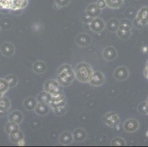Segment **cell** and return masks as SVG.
I'll return each instance as SVG.
<instances>
[{
  "label": "cell",
  "mask_w": 148,
  "mask_h": 147,
  "mask_svg": "<svg viewBox=\"0 0 148 147\" xmlns=\"http://www.w3.org/2000/svg\"><path fill=\"white\" fill-rule=\"evenodd\" d=\"M93 70L91 66L86 63H81L75 68V75L79 81L86 83L89 82L93 76Z\"/></svg>",
  "instance_id": "6da1fadb"
},
{
  "label": "cell",
  "mask_w": 148,
  "mask_h": 147,
  "mask_svg": "<svg viewBox=\"0 0 148 147\" xmlns=\"http://www.w3.org/2000/svg\"><path fill=\"white\" fill-rule=\"evenodd\" d=\"M58 81L63 85H68L74 79V74L69 65L62 66L58 70Z\"/></svg>",
  "instance_id": "7a4b0ae2"
},
{
  "label": "cell",
  "mask_w": 148,
  "mask_h": 147,
  "mask_svg": "<svg viewBox=\"0 0 148 147\" xmlns=\"http://www.w3.org/2000/svg\"><path fill=\"white\" fill-rule=\"evenodd\" d=\"M28 0H0V8L18 10L24 9L27 5Z\"/></svg>",
  "instance_id": "3957f363"
},
{
  "label": "cell",
  "mask_w": 148,
  "mask_h": 147,
  "mask_svg": "<svg viewBox=\"0 0 148 147\" xmlns=\"http://www.w3.org/2000/svg\"><path fill=\"white\" fill-rule=\"evenodd\" d=\"M136 27L139 29L148 24V7H142L137 13L135 18Z\"/></svg>",
  "instance_id": "277c9868"
},
{
  "label": "cell",
  "mask_w": 148,
  "mask_h": 147,
  "mask_svg": "<svg viewBox=\"0 0 148 147\" xmlns=\"http://www.w3.org/2000/svg\"><path fill=\"white\" fill-rule=\"evenodd\" d=\"M105 81V77L99 71H97L93 74V76L90 81L88 82L89 84L94 86H99L103 85Z\"/></svg>",
  "instance_id": "5b68a950"
},
{
  "label": "cell",
  "mask_w": 148,
  "mask_h": 147,
  "mask_svg": "<svg viewBox=\"0 0 148 147\" xmlns=\"http://www.w3.org/2000/svg\"><path fill=\"white\" fill-rule=\"evenodd\" d=\"M138 122L135 119H128L124 124V129L128 133H134L138 129Z\"/></svg>",
  "instance_id": "8992f818"
},
{
  "label": "cell",
  "mask_w": 148,
  "mask_h": 147,
  "mask_svg": "<svg viewBox=\"0 0 148 147\" xmlns=\"http://www.w3.org/2000/svg\"><path fill=\"white\" fill-rule=\"evenodd\" d=\"M129 72L125 67H118L114 71V77L119 80H124L128 77Z\"/></svg>",
  "instance_id": "52a82bcc"
},
{
  "label": "cell",
  "mask_w": 148,
  "mask_h": 147,
  "mask_svg": "<svg viewBox=\"0 0 148 147\" xmlns=\"http://www.w3.org/2000/svg\"><path fill=\"white\" fill-rule=\"evenodd\" d=\"M91 30L94 31L95 32H99L103 30L105 27L104 22L103 20L100 18H95L92 20L91 22V25H90Z\"/></svg>",
  "instance_id": "ba28073f"
},
{
  "label": "cell",
  "mask_w": 148,
  "mask_h": 147,
  "mask_svg": "<svg viewBox=\"0 0 148 147\" xmlns=\"http://www.w3.org/2000/svg\"><path fill=\"white\" fill-rule=\"evenodd\" d=\"M14 46L10 43H5L1 46V52H2L4 56H11L14 54Z\"/></svg>",
  "instance_id": "9c48e42d"
},
{
  "label": "cell",
  "mask_w": 148,
  "mask_h": 147,
  "mask_svg": "<svg viewBox=\"0 0 148 147\" xmlns=\"http://www.w3.org/2000/svg\"><path fill=\"white\" fill-rule=\"evenodd\" d=\"M106 122L108 126H114L119 123V118L116 113H110L106 115Z\"/></svg>",
  "instance_id": "30bf717a"
},
{
  "label": "cell",
  "mask_w": 148,
  "mask_h": 147,
  "mask_svg": "<svg viewBox=\"0 0 148 147\" xmlns=\"http://www.w3.org/2000/svg\"><path fill=\"white\" fill-rule=\"evenodd\" d=\"M103 57L106 60L109 61L114 60L116 57V51L113 47H108L103 51Z\"/></svg>",
  "instance_id": "8fae6325"
},
{
  "label": "cell",
  "mask_w": 148,
  "mask_h": 147,
  "mask_svg": "<svg viewBox=\"0 0 148 147\" xmlns=\"http://www.w3.org/2000/svg\"><path fill=\"white\" fill-rule=\"evenodd\" d=\"M101 13V10L97 6L96 3H92L87 7L86 13L91 17L98 16Z\"/></svg>",
  "instance_id": "7c38bea8"
},
{
  "label": "cell",
  "mask_w": 148,
  "mask_h": 147,
  "mask_svg": "<svg viewBox=\"0 0 148 147\" xmlns=\"http://www.w3.org/2000/svg\"><path fill=\"white\" fill-rule=\"evenodd\" d=\"M45 89L47 92L52 93V94H57L60 91L58 84L55 81H49L46 83Z\"/></svg>",
  "instance_id": "4fadbf2b"
},
{
  "label": "cell",
  "mask_w": 148,
  "mask_h": 147,
  "mask_svg": "<svg viewBox=\"0 0 148 147\" xmlns=\"http://www.w3.org/2000/svg\"><path fill=\"white\" fill-rule=\"evenodd\" d=\"M22 114L20 111H17V110H15V111L10 113V115L8 116V120L10 122H13V123L16 124H20L22 121Z\"/></svg>",
  "instance_id": "5bb4252c"
},
{
  "label": "cell",
  "mask_w": 148,
  "mask_h": 147,
  "mask_svg": "<svg viewBox=\"0 0 148 147\" xmlns=\"http://www.w3.org/2000/svg\"><path fill=\"white\" fill-rule=\"evenodd\" d=\"M86 137V133L81 129H76L73 133V138L75 141H83Z\"/></svg>",
  "instance_id": "9a60e30c"
},
{
  "label": "cell",
  "mask_w": 148,
  "mask_h": 147,
  "mask_svg": "<svg viewBox=\"0 0 148 147\" xmlns=\"http://www.w3.org/2000/svg\"><path fill=\"white\" fill-rule=\"evenodd\" d=\"M76 42L79 46H86L89 45L91 44V38L87 36V35L85 34L84 39H83V36H82V34H80V36H78V37L77 38Z\"/></svg>",
  "instance_id": "2e32d148"
},
{
  "label": "cell",
  "mask_w": 148,
  "mask_h": 147,
  "mask_svg": "<svg viewBox=\"0 0 148 147\" xmlns=\"http://www.w3.org/2000/svg\"><path fill=\"white\" fill-rule=\"evenodd\" d=\"M10 141L13 143H19L20 141L23 140V134L19 129L10 134Z\"/></svg>",
  "instance_id": "e0dca14e"
},
{
  "label": "cell",
  "mask_w": 148,
  "mask_h": 147,
  "mask_svg": "<svg viewBox=\"0 0 148 147\" xmlns=\"http://www.w3.org/2000/svg\"><path fill=\"white\" fill-rule=\"evenodd\" d=\"M10 102L8 98L0 97V111L5 112L10 108Z\"/></svg>",
  "instance_id": "ac0fdd59"
},
{
  "label": "cell",
  "mask_w": 148,
  "mask_h": 147,
  "mask_svg": "<svg viewBox=\"0 0 148 147\" xmlns=\"http://www.w3.org/2000/svg\"><path fill=\"white\" fill-rule=\"evenodd\" d=\"M106 5L113 9H117L123 5L124 0H106Z\"/></svg>",
  "instance_id": "d6986e66"
},
{
  "label": "cell",
  "mask_w": 148,
  "mask_h": 147,
  "mask_svg": "<svg viewBox=\"0 0 148 147\" xmlns=\"http://www.w3.org/2000/svg\"><path fill=\"white\" fill-rule=\"evenodd\" d=\"M73 140V136L69 133H64L60 136V142L63 144H68Z\"/></svg>",
  "instance_id": "ffe728a7"
},
{
  "label": "cell",
  "mask_w": 148,
  "mask_h": 147,
  "mask_svg": "<svg viewBox=\"0 0 148 147\" xmlns=\"http://www.w3.org/2000/svg\"><path fill=\"white\" fill-rule=\"evenodd\" d=\"M117 34L122 39H127L130 35V29L119 26L117 30Z\"/></svg>",
  "instance_id": "44dd1931"
},
{
  "label": "cell",
  "mask_w": 148,
  "mask_h": 147,
  "mask_svg": "<svg viewBox=\"0 0 148 147\" xmlns=\"http://www.w3.org/2000/svg\"><path fill=\"white\" fill-rule=\"evenodd\" d=\"M33 70L38 74L44 73L46 70V65L43 62L38 61L33 65Z\"/></svg>",
  "instance_id": "7402d4cb"
},
{
  "label": "cell",
  "mask_w": 148,
  "mask_h": 147,
  "mask_svg": "<svg viewBox=\"0 0 148 147\" xmlns=\"http://www.w3.org/2000/svg\"><path fill=\"white\" fill-rule=\"evenodd\" d=\"M5 129L6 133H8V134H10V133L18 130V124L13 123V122H10V121H9L8 123L6 124V125H5Z\"/></svg>",
  "instance_id": "603a6c76"
},
{
  "label": "cell",
  "mask_w": 148,
  "mask_h": 147,
  "mask_svg": "<svg viewBox=\"0 0 148 147\" xmlns=\"http://www.w3.org/2000/svg\"><path fill=\"white\" fill-rule=\"evenodd\" d=\"M9 86L8 83L7 82L5 79H0V94L2 95V94L8 91Z\"/></svg>",
  "instance_id": "cb8c5ba5"
},
{
  "label": "cell",
  "mask_w": 148,
  "mask_h": 147,
  "mask_svg": "<svg viewBox=\"0 0 148 147\" xmlns=\"http://www.w3.org/2000/svg\"><path fill=\"white\" fill-rule=\"evenodd\" d=\"M5 79L8 83L10 87H14L17 84V82H18L16 77L14 76V75H8V76L5 77Z\"/></svg>",
  "instance_id": "d4e9b609"
},
{
  "label": "cell",
  "mask_w": 148,
  "mask_h": 147,
  "mask_svg": "<svg viewBox=\"0 0 148 147\" xmlns=\"http://www.w3.org/2000/svg\"><path fill=\"white\" fill-rule=\"evenodd\" d=\"M138 111L142 114H147V102L140 104L139 107H138Z\"/></svg>",
  "instance_id": "484cf974"
},
{
  "label": "cell",
  "mask_w": 148,
  "mask_h": 147,
  "mask_svg": "<svg viewBox=\"0 0 148 147\" xmlns=\"http://www.w3.org/2000/svg\"><path fill=\"white\" fill-rule=\"evenodd\" d=\"M113 145H125V142L121 138V137H116L115 139L112 141Z\"/></svg>",
  "instance_id": "4316f807"
},
{
  "label": "cell",
  "mask_w": 148,
  "mask_h": 147,
  "mask_svg": "<svg viewBox=\"0 0 148 147\" xmlns=\"http://www.w3.org/2000/svg\"><path fill=\"white\" fill-rule=\"evenodd\" d=\"M96 5L98 7V8H99L100 10L102 9H104L107 5H106V0H98L97 2H96Z\"/></svg>",
  "instance_id": "83f0119b"
},
{
  "label": "cell",
  "mask_w": 148,
  "mask_h": 147,
  "mask_svg": "<svg viewBox=\"0 0 148 147\" xmlns=\"http://www.w3.org/2000/svg\"><path fill=\"white\" fill-rule=\"evenodd\" d=\"M70 2V0H56V3L60 5V7H64L68 5Z\"/></svg>",
  "instance_id": "f1b7e54d"
},
{
  "label": "cell",
  "mask_w": 148,
  "mask_h": 147,
  "mask_svg": "<svg viewBox=\"0 0 148 147\" xmlns=\"http://www.w3.org/2000/svg\"><path fill=\"white\" fill-rule=\"evenodd\" d=\"M144 75L145 76V77L148 79V61L147 63V66L145 68V71H144Z\"/></svg>",
  "instance_id": "f546056e"
},
{
  "label": "cell",
  "mask_w": 148,
  "mask_h": 147,
  "mask_svg": "<svg viewBox=\"0 0 148 147\" xmlns=\"http://www.w3.org/2000/svg\"><path fill=\"white\" fill-rule=\"evenodd\" d=\"M147 113L148 114V98L147 100Z\"/></svg>",
  "instance_id": "4dcf8cb0"
},
{
  "label": "cell",
  "mask_w": 148,
  "mask_h": 147,
  "mask_svg": "<svg viewBox=\"0 0 148 147\" xmlns=\"http://www.w3.org/2000/svg\"><path fill=\"white\" fill-rule=\"evenodd\" d=\"M146 136H147V137H148V130H147V134H146Z\"/></svg>",
  "instance_id": "1f68e13d"
}]
</instances>
